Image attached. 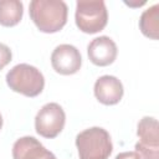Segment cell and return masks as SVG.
<instances>
[{
    "label": "cell",
    "instance_id": "cell-1",
    "mask_svg": "<svg viewBox=\"0 0 159 159\" xmlns=\"http://www.w3.org/2000/svg\"><path fill=\"white\" fill-rule=\"evenodd\" d=\"M29 12L31 20L41 32L53 34L66 25L68 9L62 0H32Z\"/></svg>",
    "mask_w": 159,
    "mask_h": 159
},
{
    "label": "cell",
    "instance_id": "cell-2",
    "mask_svg": "<svg viewBox=\"0 0 159 159\" xmlns=\"http://www.w3.org/2000/svg\"><path fill=\"white\" fill-rule=\"evenodd\" d=\"M76 147L80 159H108L113 150L109 133L101 127H92L78 133Z\"/></svg>",
    "mask_w": 159,
    "mask_h": 159
},
{
    "label": "cell",
    "instance_id": "cell-3",
    "mask_svg": "<svg viewBox=\"0 0 159 159\" xmlns=\"http://www.w3.org/2000/svg\"><path fill=\"white\" fill-rule=\"evenodd\" d=\"M6 83L16 93L26 97H36L45 87V78L35 66L19 63L6 73Z\"/></svg>",
    "mask_w": 159,
    "mask_h": 159
},
{
    "label": "cell",
    "instance_id": "cell-4",
    "mask_svg": "<svg viewBox=\"0 0 159 159\" xmlns=\"http://www.w3.org/2000/svg\"><path fill=\"white\" fill-rule=\"evenodd\" d=\"M75 20L77 27L84 34H97L108 22V12L103 0L77 1Z\"/></svg>",
    "mask_w": 159,
    "mask_h": 159
},
{
    "label": "cell",
    "instance_id": "cell-5",
    "mask_svg": "<svg viewBox=\"0 0 159 159\" xmlns=\"http://www.w3.org/2000/svg\"><path fill=\"white\" fill-rule=\"evenodd\" d=\"M66 114L58 103L51 102L41 107L35 117L36 133L43 138H56L63 129Z\"/></svg>",
    "mask_w": 159,
    "mask_h": 159
},
{
    "label": "cell",
    "instance_id": "cell-6",
    "mask_svg": "<svg viewBox=\"0 0 159 159\" xmlns=\"http://www.w3.org/2000/svg\"><path fill=\"white\" fill-rule=\"evenodd\" d=\"M139 142L135 152L140 159H159V127L154 117H143L137 128Z\"/></svg>",
    "mask_w": 159,
    "mask_h": 159
},
{
    "label": "cell",
    "instance_id": "cell-7",
    "mask_svg": "<svg viewBox=\"0 0 159 159\" xmlns=\"http://www.w3.org/2000/svg\"><path fill=\"white\" fill-rule=\"evenodd\" d=\"M52 68L63 76H70L80 71L82 65V57L77 47L62 43L58 45L51 55Z\"/></svg>",
    "mask_w": 159,
    "mask_h": 159
},
{
    "label": "cell",
    "instance_id": "cell-8",
    "mask_svg": "<svg viewBox=\"0 0 159 159\" xmlns=\"http://www.w3.org/2000/svg\"><path fill=\"white\" fill-rule=\"evenodd\" d=\"M117 45L108 36H99L93 39L87 47L89 61L96 66H109L117 58Z\"/></svg>",
    "mask_w": 159,
    "mask_h": 159
},
{
    "label": "cell",
    "instance_id": "cell-9",
    "mask_svg": "<svg viewBox=\"0 0 159 159\" xmlns=\"http://www.w3.org/2000/svg\"><path fill=\"white\" fill-rule=\"evenodd\" d=\"M94 96L104 106H114L120 102L124 89L122 82L114 76H102L94 83Z\"/></svg>",
    "mask_w": 159,
    "mask_h": 159
},
{
    "label": "cell",
    "instance_id": "cell-10",
    "mask_svg": "<svg viewBox=\"0 0 159 159\" xmlns=\"http://www.w3.org/2000/svg\"><path fill=\"white\" fill-rule=\"evenodd\" d=\"M14 159H57L36 138L26 135L19 138L12 145Z\"/></svg>",
    "mask_w": 159,
    "mask_h": 159
},
{
    "label": "cell",
    "instance_id": "cell-11",
    "mask_svg": "<svg viewBox=\"0 0 159 159\" xmlns=\"http://www.w3.org/2000/svg\"><path fill=\"white\" fill-rule=\"evenodd\" d=\"M24 14V5L19 0H0V25L12 27L17 25Z\"/></svg>",
    "mask_w": 159,
    "mask_h": 159
},
{
    "label": "cell",
    "instance_id": "cell-12",
    "mask_svg": "<svg viewBox=\"0 0 159 159\" xmlns=\"http://www.w3.org/2000/svg\"><path fill=\"white\" fill-rule=\"evenodd\" d=\"M139 27L144 36L157 40L159 32V5L155 4L147 9L139 20Z\"/></svg>",
    "mask_w": 159,
    "mask_h": 159
},
{
    "label": "cell",
    "instance_id": "cell-13",
    "mask_svg": "<svg viewBox=\"0 0 159 159\" xmlns=\"http://www.w3.org/2000/svg\"><path fill=\"white\" fill-rule=\"evenodd\" d=\"M12 58V53H11V50L9 46H6L5 43H1L0 42V71L10 63Z\"/></svg>",
    "mask_w": 159,
    "mask_h": 159
},
{
    "label": "cell",
    "instance_id": "cell-14",
    "mask_svg": "<svg viewBox=\"0 0 159 159\" xmlns=\"http://www.w3.org/2000/svg\"><path fill=\"white\" fill-rule=\"evenodd\" d=\"M114 159H140V157L134 150V152H123V153H119Z\"/></svg>",
    "mask_w": 159,
    "mask_h": 159
},
{
    "label": "cell",
    "instance_id": "cell-15",
    "mask_svg": "<svg viewBox=\"0 0 159 159\" xmlns=\"http://www.w3.org/2000/svg\"><path fill=\"white\" fill-rule=\"evenodd\" d=\"M2 128V116H1V113H0V129Z\"/></svg>",
    "mask_w": 159,
    "mask_h": 159
}]
</instances>
